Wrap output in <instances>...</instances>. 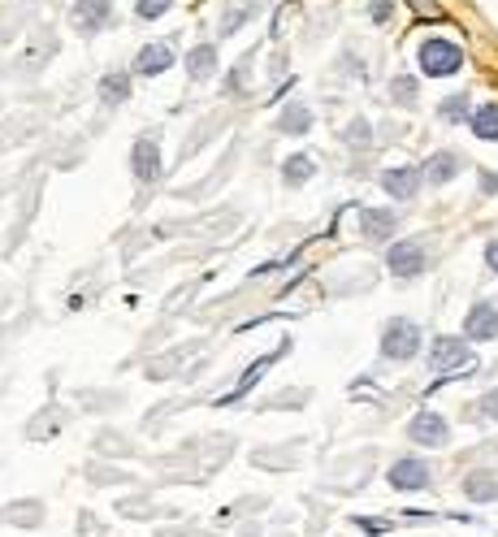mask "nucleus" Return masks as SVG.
<instances>
[{"instance_id":"f257e3e1","label":"nucleus","mask_w":498,"mask_h":537,"mask_svg":"<svg viewBox=\"0 0 498 537\" xmlns=\"http://www.w3.org/2000/svg\"><path fill=\"white\" fill-rule=\"evenodd\" d=\"M416 61H421V70L429 78H447L464 65V52H460V44H451V39H425Z\"/></svg>"},{"instance_id":"f03ea898","label":"nucleus","mask_w":498,"mask_h":537,"mask_svg":"<svg viewBox=\"0 0 498 537\" xmlns=\"http://www.w3.org/2000/svg\"><path fill=\"white\" fill-rule=\"evenodd\" d=\"M421 351V325L412 321H390L382 330V356L386 360H412Z\"/></svg>"},{"instance_id":"7ed1b4c3","label":"nucleus","mask_w":498,"mask_h":537,"mask_svg":"<svg viewBox=\"0 0 498 537\" xmlns=\"http://www.w3.org/2000/svg\"><path fill=\"white\" fill-rule=\"evenodd\" d=\"M386 265L395 278H416V273L425 269V247L421 243H395L386 256Z\"/></svg>"},{"instance_id":"20e7f679","label":"nucleus","mask_w":498,"mask_h":537,"mask_svg":"<svg viewBox=\"0 0 498 537\" xmlns=\"http://www.w3.org/2000/svg\"><path fill=\"white\" fill-rule=\"evenodd\" d=\"M473 364V351H468L464 338H438L434 347V373H451V369H464Z\"/></svg>"},{"instance_id":"39448f33","label":"nucleus","mask_w":498,"mask_h":537,"mask_svg":"<svg viewBox=\"0 0 498 537\" xmlns=\"http://www.w3.org/2000/svg\"><path fill=\"white\" fill-rule=\"evenodd\" d=\"M408 434H412V442H421V447H442V442L451 438V429H447V421H442L438 412H421L408 425Z\"/></svg>"},{"instance_id":"423d86ee","label":"nucleus","mask_w":498,"mask_h":537,"mask_svg":"<svg viewBox=\"0 0 498 537\" xmlns=\"http://www.w3.org/2000/svg\"><path fill=\"white\" fill-rule=\"evenodd\" d=\"M464 334L477 338V343H490V338H498V308L494 304H477L473 312H468V321H464Z\"/></svg>"},{"instance_id":"0eeeda50","label":"nucleus","mask_w":498,"mask_h":537,"mask_svg":"<svg viewBox=\"0 0 498 537\" xmlns=\"http://www.w3.org/2000/svg\"><path fill=\"white\" fill-rule=\"evenodd\" d=\"M130 165H135V178L139 182H156V178H161V148L148 143V139H139L135 152H130Z\"/></svg>"},{"instance_id":"6e6552de","label":"nucleus","mask_w":498,"mask_h":537,"mask_svg":"<svg viewBox=\"0 0 498 537\" xmlns=\"http://www.w3.org/2000/svg\"><path fill=\"white\" fill-rule=\"evenodd\" d=\"M390 486H395V490H425L429 486V464L399 460L395 468H390Z\"/></svg>"},{"instance_id":"1a4fd4ad","label":"nucleus","mask_w":498,"mask_h":537,"mask_svg":"<svg viewBox=\"0 0 498 537\" xmlns=\"http://www.w3.org/2000/svg\"><path fill=\"white\" fill-rule=\"evenodd\" d=\"M382 187L395 195V200H412L416 187H421V169L416 165H403V169H386L382 174Z\"/></svg>"},{"instance_id":"9d476101","label":"nucleus","mask_w":498,"mask_h":537,"mask_svg":"<svg viewBox=\"0 0 498 537\" xmlns=\"http://www.w3.org/2000/svg\"><path fill=\"white\" fill-rule=\"evenodd\" d=\"M109 22V0H78L74 5V26L78 31H100Z\"/></svg>"},{"instance_id":"9b49d317","label":"nucleus","mask_w":498,"mask_h":537,"mask_svg":"<svg viewBox=\"0 0 498 537\" xmlns=\"http://www.w3.org/2000/svg\"><path fill=\"white\" fill-rule=\"evenodd\" d=\"M460 152H434L429 156V165H425V178L434 182V187H442V182H451L455 174H460Z\"/></svg>"},{"instance_id":"f8f14e48","label":"nucleus","mask_w":498,"mask_h":537,"mask_svg":"<svg viewBox=\"0 0 498 537\" xmlns=\"http://www.w3.org/2000/svg\"><path fill=\"white\" fill-rule=\"evenodd\" d=\"M169 65H174V48H169V44H148L139 52L135 70L139 74H161V70H169Z\"/></svg>"},{"instance_id":"ddd939ff","label":"nucleus","mask_w":498,"mask_h":537,"mask_svg":"<svg viewBox=\"0 0 498 537\" xmlns=\"http://www.w3.org/2000/svg\"><path fill=\"white\" fill-rule=\"evenodd\" d=\"M364 234H369V239H390V234H395V213L369 208V213H364Z\"/></svg>"},{"instance_id":"4468645a","label":"nucleus","mask_w":498,"mask_h":537,"mask_svg":"<svg viewBox=\"0 0 498 537\" xmlns=\"http://www.w3.org/2000/svg\"><path fill=\"white\" fill-rule=\"evenodd\" d=\"M473 135L477 139H498V104H481V109H473Z\"/></svg>"},{"instance_id":"2eb2a0df","label":"nucleus","mask_w":498,"mask_h":537,"mask_svg":"<svg viewBox=\"0 0 498 537\" xmlns=\"http://www.w3.org/2000/svg\"><path fill=\"white\" fill-rule=\"evenodd\" d=\"M187 70H191V78H208L217 70V52H213V44H200V48H191V57H187Z\"/></svg>"},{"instance_id":"dca6fc26","label":"nucleus","mask_w":498,"mask_h":537,"mask_svg":"<svg viewBox=\"0 0 498 537\" xmlns=\"http://www.w3.org/2000/svg\"><path fill=\"white\" fill-rule=\"evenodd\" d=\"M464 490H468V499H477V503L498 499V481H494L490 473H473V477L464 481Z\"/></svg>"},{"instance_id":"f3484780","label":"nucleus","mask_w":498,"mask_h":537,"mask_svg":"<svg viewBox=\"0 0 498 537\" xmlns=\"http://www.w3.org/2000/svg\"><path fill=\"white\" fill-rule=\"evenodd\" d=\"M308 126H312V113L304 109V104H291V109L282 113V122H278V130H286V135H304Z\"/></svg>"},{"instance_id":"a211bd4d","label":"nucleus","mask_w":498,"mask_h":537,"mask_svg":"<svg viewBox=\"0 0 498 537\" xmlns=\"http://www.w3.org/2000/svg\"><path fill=\"white\" fill-rule=\"evenodd\" d=\"M126 91H130V78L126 74H109V78H100V96L117 104V100H126Z\"/></svg>"},{"instance_id":"6ab92c4d","label":"nucleus","mask_w":498,"mask_h":537,"mask_svg":"<svg viewBox=\"0 0 498 537\" xmlns=\"http://www.w3.org/2000/svg\"><path fill=\"white\" fill-rule=\"evenodd\" d=\"M282 178L291 182V187L308 182V178H312V161H308V156H291V161H286V169H282Z\"/></svg>"},{"instance_id":"aec40b11","label":"nucleus","mask_w":498,"mask_h":537,"mask_svg":"<svg viewBox=\"0 0 498 537\" xmlns=\"http://www.w3.org/2000/svg\"><path fill=\"white\" fill-rule=\"evenodd\" d=\"M390 91H395V100H399V104H412L421 87H416V78H395V87H390Z\"/></svg>"},{"instance_id":"412c9836","label":"nucleus","mask_w":498,"mask_h":537,"mask_svg":"<svg viewBox=\"0 0 498 537\" xmlns=\"http://www.w3.org/2000/svg\"><path fill=\"white\" fill-rule=\"evenodd\" d=\"M169 9V0H139V5H135V13H139V18L143 22H152V18H161V13Z\"/></svg>"},{"instance_id":"4be33fe9","label":"nucleus","mask_w":498,"mask_h":537,"mask_svg":"<svg viewBox=\"0 0 498 537\" xmlns=\"http://www.w3.org/2000/svg\"><path fill=\"white\" fill-rule=\"evenodd\" d=\"M464 109H468V100H464V96H451L447 104H442V117H447V122H455V117H464Z\"/></svg>"},{"instance_id":"5701e85b","label":"nucleus","mask_w":498,"mask_h":537,"mask_svg":"<svg viewBox=\"0 0 498 537\" xmlns=\"http://www.w3.org/2000/svg\"><path fill=\"white\" fill-rule=\"evenodd\" d=\"M481 416H490V421H498V390H490V395H481Z\"/></svg>"},{"instance_id":"b1692460","label":"nucleus","mask_w":498,"mask_h":537,"mask_svg":"<svg viewBox=\"0 0 498 537\" xmlns=\"http://www.w3.org/2000/svg\"><path fill=\"white\" fill-rule=\"evenodd\" d=\"M486 269H494V273H498V239H490V243H486Z\"/></svg>"},{"instance_id":"393cba45","label":"nucleus","mask_w":498,"mask_h":537,"mask_svg":"<svg viewBox=\"0 0 498 537\" xmlns=\"http://www.w3.org/2000/svg\"><path fill=\"white\" fill-rule=\"evenodd\" d=\"M481 191H498V174H481Z\"/></svg>"},{"instance_id":"a878e982","label":"nucleus","mask_w":498,"mask_h":537,"mask_svg":"<svg viewBox=\"0 0 498 537\" xmlns=\"http://www.w3.org/2000/svg\"><path fill=\"white\" fill-rule=\"evenodd\" d=\"M412 5L421 9V13H438V9H434V0H412Z\"/></svg>"}]
</instances>
